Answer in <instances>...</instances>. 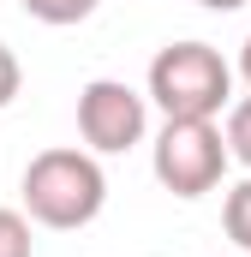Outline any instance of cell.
Wrapping results in <instances>:
<instances>
[{"mask_svg": "<svg viewBox=\"0 0 251 257\" xmlns=\"http://www.w3.org/2000/svg\"><path fill=\"white\" fill-rule=\"evenodd\" d=\"M239 78H245V90H251V36H245V48H239Z\"/></svg>", "mask_w": 251, "mask_h": 257, "instance_id": "30bf717a", "label": "cell"}, {"mask_svg": "<svg viewBox=\"0 0 251 257\" xmlns=\"http://www.w3.org/2000/svg\"><path fill=\"white\" fill-rule=\"evenodd\" d=\"M227 150H233V162L251 168V96H239L227 108Z\"/></svg>", "mask_w": 251, "mask_h": 257, "instance_id": "ba28073f", "label": "cell"}, {"mask_svg": "<svg viewBox=\"0 0 251 257\" xmlns=\"http://www.w3.org/2000/svg\"><path fill=\"white\" fill-rule=\"evenodd\" d=\"M108 203V174L90 150H42L30 156L24 168V215L54 227V233H72V227H90Z\"/></svg>", "mask_w": 251, "mask_h": 257, "instance_id": "6da1fadb", "label": "cell"}, {"mask_svg": "<svg viewBox=\"0 0 251 257\" xmlns=\"http://www.w3.org/2000/svg\"><path fill=\"white\" fill-rule=\"evenodd\" d=\"M150 102L168 120H215L233 108V66L209 42H168L150 60Z\"/></svg>", "mask_w": 251, "mask_h": 257, "instance_id": "7a4b0ae2", "label": "cell"}, {"mask_svg": "<svg viewBox=\"0 0 251 257\" xmlns=\"http://www.w3.org/2000/svg\"><path fill=\"white\" fill-rule=\"evenodd\" d=\"M0 257H36L30 215H18V209H6V203H0Z\"/></svg>", "mask_w": 251, "mask_h": 257, "instance_id": "52a82bcc", "label": "cell"}, {"mask_svg": "<svg viewBox=\"0 0 251 257\" xmlns=\"http://www.w3.org/2000/svg\"><path fill=\"white\" fill-rule=\"evenodd\" d=\"M18 6H24L36 24H84L102 0H18Z\"/></svg>", "mask_w": 251, "mask_h": 257, "instance_id": "8992f818", "label": "cell"}, {"mask_svg": "<svg viewBox=\"0 0 251 257\" xmlns=\"http://www.w3.org/2000/svg\"><path fill=\"white\" fill-rule=\"evenodd\" d=\"M150 96H138L132 84L120 78H90L84 90H78V138L96 150V156H126L144 126H150V108H144Z\"/></svg>", "mask_w": 251, "mask_h": 257, "instance_id": "277c9868", "label": "cell"}, {"mask_svg": "<svg viewBox=\"0 0 251 257\" xmlns=\"http://www.w3.org/2000/svg\"><path fill=\"white\" fill-rule=\"evenodd\" d=\"M197 6H209V12H239L245 0H197Z\"/></svg>", "mask_w": 251, "mask_h": 257, "instance_id": "8fae6325", "label": "cell"}, {"mask_svg": "<svg viewBox=\"0 0 251 257\" xmlns=\"http://www.w3.org/2000/svg\"><path fill=\"white\" fill-rule=\"evenodd\" d=\"M233 150H227V132L215 120H168L156 132V180L174 197H203L221 186Z\"/></svg>", "mask_w": 251, "mask_h": 257, "instance_id": "3957f363", "label": "cell"}, {"mask_svg": "<svg viewBox=\"0 0 251 257\" xmlns=\"http://www.w3.org/2000/svg\"><path fill=\"white\" fill-rule=\"evenodd\" d=\"M221 227H227V239L251 257V174L227 192V203H221Z\"/></svg>", "mask_w": 251, "mask_h": 257, "instance_id": "5b68a950", "label": "cell"}, {"mask_svg": "<svg viewBox=\"0 0 251 257\" xmlns=\"http://www.w3.org/2000/svg\"><path fill=\"white\" fill-rule=\"evenodd\" d=\"M18 84H24V66H18V54H12V48L0 42V108H12Z\"/></svg>", "mask_w": 251, "mask_h": 257, "instance_id": "9c48e42d", "label": "cell"}]
</instances>
